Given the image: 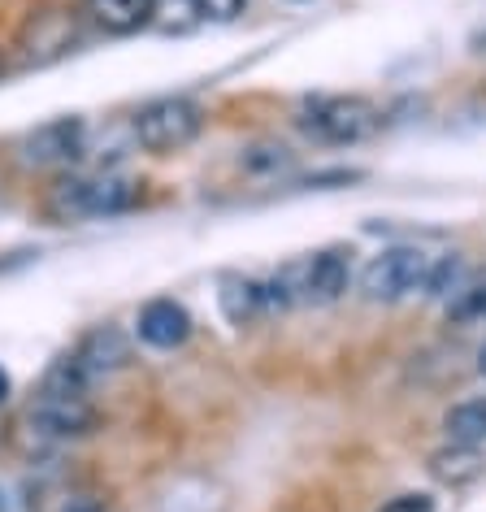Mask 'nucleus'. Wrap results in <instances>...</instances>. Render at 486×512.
Instances as JSON below:
<instances>
[{"mask_svg": "<svg viewBox=\"0 0 486 512\" xmlns=\"http://www.w3.org/2000/svg\"><path fill=\"white\" fill-rule=\"evenodd\" d=\"M447 322L452 326L486 322V270L482 274H465V283L452 291V300H447Z\"/></svg>", "mask_w": 486, "mask_h": 512, "instance_id": "obj_16", "label": "nucleus"}, {"mask_svg": "<svg viewBox=\"0 0 486 512\" xmlns=\"http://www.w3.org/2000/svg\"><path fill=\"white\" fill-rule=\"evenodd\" d=\"M278 278H283V287L291 291V300L335 304V300H343V291L352 287V252L348 248H322V252H313L309 261L283 270Z\"/></svg>", "mask_w": 486, "mask_h": 512, "instance_id": "obj_6", "label": "nucleus"}, {"mask_svg": "<svg viewBox=\"0 0 486 512\" xmlns=\"http://www.w3.org/2000/svg\"><path fill=\"white\" fill-rule=\"evenodd\" d=\"M378 512H439L434 508V499L430 495H421V491H408V495H395V499H387Z\"/></svg>", "mask_w": 486, "mask_h": 512, "instance_id": "obj_19", "label": "nucleus"}, {"mask_svg": "<svg viewBox=\"0 0 486 512\" xmlns=\"http://www.w3.org/2000/svg\"><path fill=\"white\" fill-rule=\"evenodd\" d=\"M22 161L35 165V170H61V165H74L87 157V122L83 118H53L18 144Z\"/></svg>", "mask_w": 486, "mask_h": 512, "instance_id": "obj_7", "label": "nucleus"}, {"mask_svg": "<svg viewBox=\"0 0 486 512\" xmlns=\"http://www.w3.org/2000/svg\"><path fill=\"white\" fill-rule=\"evenodd\" d=\"M248 165H252V170H270L274 174V170H287V165H291V152L283 144H278V148L265 144V148H252L248 152Z\"/></svg>", "mask_w": 486, "mask_h": 512, "instance_id": "obj_18", "label": "nucleus"}, {"mask_svg": "<svg viewBox=\"0 0 486 512\" xmlns=\"http://www.w3.org/2000/svg\"><path fill=\"white\" fill-rule=\"evenodd\" d=\"M74 40H79V22L66 9H40L18 31V66H48V61L66 57Z\"/></svg>", "mask_w": 486, "mask_h": 512, "instance_id": "obj_8", "label": "nucleus"}, {"mask_svg": "<svg viewBox=\"0 0 486 512\" xmlns=\"http://www.w3.org/2000/svg\"><path fill=\"white\" fill-rule=\"evenodd\" d=\"M300 131L330 148H352L365 144L382 131V109L365 96H317L300 113Z\"/></svg>", "mask_w": 486, "mask_h": 512, "instance_id": "obj_3", "label": "nucleus"}, {"mask_svg": "<svg viewBox=\"0 0 486 512\" xmlns=\"http://www.w3.org/2000/svg\"><path fill=\"white\" fill-rule=\"evenodd\" d=\"M434 256L413 248V243H395L382 248L378 256H369V265L361 270V296L369 304H400L417 291H426Z\"/></svg>", "mask_w": 486, "mask_h": 512, "instance_id": "obj_5", "label": "nucleus"}, {"mask_svg": "<svg viewBox=\"0 0 486 512\" xmlns=\"http://www.w3.org/2000/svg\"><path fill=\"white\" fill-rule=\"evenodd\" d=\"M31 426L48 439H79L96 426L92 378L74 365V356H61L44 374L40 395L31 400Z\"/></svg>", "mask_w": 486, "mask_h": 512, "instance_id": "obj_1", "label": "nucleus"}, {"mask_svg": "<svg viewBox=\"0 0 486 512\" xmlns=\"http://www.w3.org/2000/svg\"><path fill=\"white\" fill-rule=\"evenodd\" d=\"M200 131H204V109H200V100H191V96L148 100L131 118V139L139 148L157 152V157L191 148L200 139Z\"/></svg>", "mask_w": 486, "mask_h": 512, "instance_id": "obj_4", "label": "nucleus"}, {"mask_svg": "<svg viewBox=\"0 0 486 512\" xmlns=\"http://www.w3.org/2000/svg\"><path fill=\"white\" fill-rule=\"evenodd\" d=\"M0 508H5V499H0Z\"/></svg>", "mask_w": 486, "mask_h": 512, "instance_id": "obj_25", "label": "nucleus"}, {"mask_svg": "<svg viewBox=\"0 0 486 512\" xmlns=\"http://www.w3.org/2000/svg\"><path fill=\"white\" fill-rule=\"evenodd\" d=\"M70 356H74V365L96 382V378H109V374H118V369L131 365V339H126L118 326H96L79 339V348Z\"/></svg>", "mask_w": 486, "mask_h": 512, "instance_id": "obj_10", "label": "nucleus"}, {"mask_svg": "<svg viewBox=\"0 0 486 512\" xmlns=\"http://www.w3.org/2000/svg\"><path fill=\"white\" fill-rule=\"evenodd\" d=\"M478 374H486V339H482V348H478Z\"/></svg>", "mask_w": 486, "mask_h": 512, "instance_id": "obj_23", "label": "nucleus"}, {"mask_svg": "<svg viewBox=\"0 0 486 512\" xmlns=\"http://www.w3.org/2000/svg\"><path fill=\"white\" fill-rule=\"evenodd\" d=\"M465 283V256H434L430 278H426V296L430 300H452V291Z\"/></svg>", "mask_w": 486, "mask_h": 512, "instance_id": "obj_17", "label": "nucleus"}, {"mask_svg": "<svg viewBox=\"0 0 486 512\" xmlns=\"http://www.w3.org/2000/svg\"><path fill=\"white\" fill-rule=\"evenodd\" d=\"M139 200V183L118 170L105 174H70L57 178L48 191L44 209L53 222H83V217H118L126 209H135Z\"/></svg>", "mask_w": 486, "mask_h": 512, "instance_id": "obj_2", "label": "nucleus"}, {"mask_svg": "<svg viewBox=\"0 0 486 512\" xmlns=\"http://www.w3.org/2000/svg\"><path fill=\"white\" fill-rule=\"evenodd\" d=\"M9 391H14V382H9V374H5V369H0V404L9 400Z\"/></svg>", "mask_w": 486, "mask_h": 512, "instance_id": "obj_22", "label": "nucleus"}, {"mask_svg": "<svg viewBox=\"0 0 486 512\" xmlns=\"http://www.w3.org/2000/svg\"><path fill=\"white\" fill-rule=\"evenodd\" d=\"M87 14L113 35H131L139 27H148L152 0H87Z\"/></svg>", "mask_w": 486, "mask_h": 512, "instance_id": "obj_14", "label": "nucleus"}, {"mask_svg": "<svg viewBox=\"0 0 486 512\" xmlns=\"http://www.w3.org/2000/svg\"><path fill=\"white\" fill-rule=\"evenodd\" d=\"M135 335L148 343V348H161V352H174L191 339V313L183 309L178 300L170 296H157L139 309V322H135Z\"/></svg>", "mask_w": 486, "mask_h": 512, "instance_id": "obj_9", "label": "nucleus"}, {"mask_svg": "<svg viewBox=\"0 0 486 512\" xmlns=\"http://www.w3.org/2000/svg\"><path fill=\"white\" fill-rule=\"evenodd\" d=\"M61 512H100V504H92V499H74V504H66Z\"/></svg>", "mask_w": 486, "mask_h": 512, "instance_id": "obj_21", "label": "nucleus"}, {"mask_svg": "<svg viewBox=\"0 0 486 512\" xmlns=\"http://www.w3.org/2000/svg\"><path fill=\"white\" fill-rule=\"evenodd\" d=\"M426 469H430V478L439 486L460 491V486H473L486 473V456L478 452V447H469V443H447V447H439V452H430Z\"/></svg>", "mask_w": 486, "mask_h": 512, "instance_id": "obj_11", "label": "nucleus"}, {"mask_svg": "<svg viewBox=\"0 0 486 512\" xmlns=\"http://www.w3.org/2000/svg\"><path fill=\"white\" fill-rule=\"evenodd\" d=\"M200 9L209 22H235L248 9V0H200Z\"/></svg>", "mask_w": 486, "mask_h": 512, "instance_id": "obj_20", "label": "nucleus"}, {"mask_svg": "<svg viewBox=\"0 0 486 512\" xmlns=\"http://www.w3.org/2000/svg\"><path fill=\"white\" fill-rule=\"evenodd\" d=\"M443 430H447V443L482 447L486 443V395H469V400L447 408Z\"/></svg>", "mask_w": 486, "mask_h": 512, "instance_id": "obj_13", "label": "nucleus"}, {"mask_svg": "<svg viewBox=\"0 0 486 512\" xmlns=\"http://www.w3.org/2000/svg\"><path fill=\"white\" fill-rule=\"evenodd\" d=\"M204 22V9L200 0H152V14H148V27L161 31V35H187Z\"/></svg>", "mask_w": 486, "mask_h": 512, "instance_id": "obj_15", "label": "nucleus"}, {"mask_svg": "<svg viewBox=\"0 0 486 512\" xmlns=\"http://www.w3.org/2000/svg\"><path fill=\"white\" fill-rule=\"evenodd\" d=\"M217 304H222V317L230 326H252L265 313V291L243 274H226L217 283Z\"/></svg>", "mask_w": 486, "mask_h": 512, "instance_id": "obj_12", "label": "nucleus"}, {"mask_svg": "<svg viewBox=\"0 0 486 512\" xmlns=\"http://www.w3.org/2000/svg\"><path fill=\"white\" fill-rule=\"evenodd\" d=\"M0 70H5V61H0Z\"/></svg>", "mask_w": 486, "mask_h": 512, "instance_id": "obj_24", "label": "nucleus"}]
</instances>
